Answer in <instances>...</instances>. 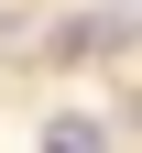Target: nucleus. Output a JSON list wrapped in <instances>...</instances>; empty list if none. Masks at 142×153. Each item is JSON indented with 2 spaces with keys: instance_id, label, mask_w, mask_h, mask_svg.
Masks as SVG:
<instances>
[{
  "instance_id": "nucleus-1",
  "label": "nucleus",
  "mask_w": 142,
  "mask_h": 153,
  "mask_svg": "<svg viewBox=\"0 0 142 153\" xmlns=\"http://www.w3.org/2000/svg\"><path fill=\"white\" fill-rule=\"evenodd\" d=\"M44 153H109V131H98L88 109H66V120H44Z\"/></svg>"
}]
</instances>
